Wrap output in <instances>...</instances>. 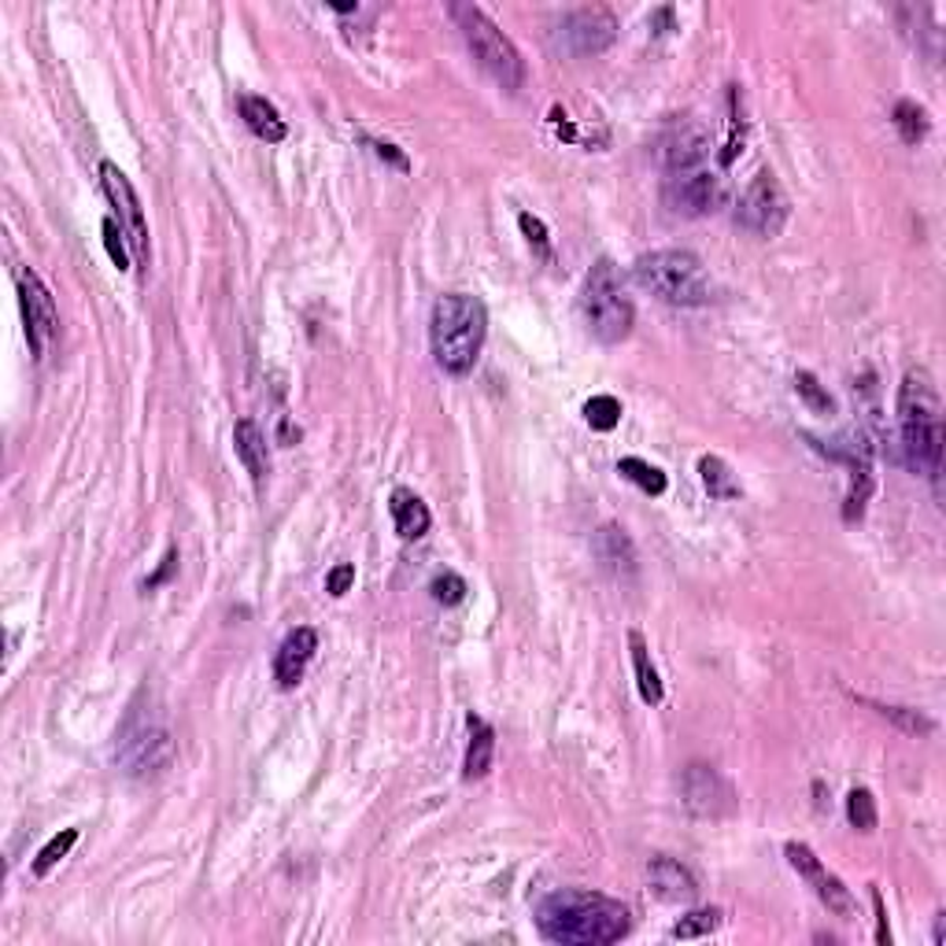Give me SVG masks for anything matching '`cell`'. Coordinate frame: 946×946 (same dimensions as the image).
<instances>
[{"label":"cell","instance_id":"1","mask_svg":"<svg viewBox=\"0 0 946 946\" xmlns=\"http://www.w3.org/2000/svg\"><path fill=\"white\" fill-rule=\"evenodd\" d=\"M536 929L562 946H610L629 935V910L599 891H554L536 910Z\"/></svg>","mask_w":946,"mask_h":946},{"label":"cell","instance_id":"2","mask_svg":"<svg viewBox=\"0 0 946 946\" xmlns=\"http://www.w3.org/2000/svg\"><path fill=\"white\" fill-rule=\"evenodd\" d=\"M899 436L906 466L916 474H939L943 463V404L929 370H910L899 385Z\"/></svg>","mask_w":946,"mask_h":946},{"label":"cell","instance_id":"3","mask_svg":"<svg viewBox=\"0 0 946 946\" xmlns=\"http://www.w3.org/2000/svg\"><path fill=\"white\" fill-rule=\"evenodd\" d=\"M673 214H710L721 203V178L710 167V141L702 130H680L666 149V182H662Z\"/></svg>","mask_w":946,"mask_h":946},{"label":"cell","instance_id":"4","mask_svg":"<svg viewBox=\"0 0 946 946\" xmlns=\"http://www.w3.org/2000/svg\"><path fill=\"white\" fill-rule=\"evenodd\" d=\"M489 337V311L477 296L466 292H447L433 304V318H429V344H433V359L444 374L463 377L470 374L477 355Z\"/></svg>","mask_w":946,"mask_h":946},{"label":"cell","instance_id":"5","mask_svg":"<svg viewBox=\"0 0 946 946\" xmlns=\"http://www.w3.org/2000/svg\"><path fill=\"white\" fill-rule=\"evenodd\" d=\"M640 289H647L651 296H658L662 304L673 307H702L710 304V275L702 267V259L688 248H658L636 259L632 267Z\"/></svg>","mask_w":946,"mask_h":946},{"label":"cell","instance_id":"6","mask_svg":"<svg viewBox=\"0 0 946 946\" xmlns=\"http://www.w3.org/2000/svg\"><path fill=\"white\" fill-rule=\"evenodd\" d=\"M581 315L588 334L599 344H621L632 334V322H636V307H632L621 270L614 267V259H596V267L588 270L581 289Z\"/></svg>","mask_w":946,"mask_h":946},{"label":"cell","instance_id":"7","mask_svg":"<svg viewBox=\"0 0 946 946\" xmlns=\"http://www.w3.org/2000/svg\"><path fill=\"white\" fill-rule=\"evenodd\" d=\"M452 19L458 23V31H463L466 45H470L474 60L481 63V71L489 74L495 85H503V90H511V93L522 90L525 63L511 37H506L477 4H452Z\"/></svg>","mask_w":946,"mask_h":946},{"label":"cell","instance_id":"8","mask_svg":"<svg viewBox=\"0 0 946 946\" xmlns=\"http://www.w3.org/2000/svg\"><path fill=\"white\" fill-rule=\"evenodd\" d=\"M115 762L126 776L133 780H152L174 762V736L163 725V717H155L152 710L133 706L126 717L119 747H115Z\"/></svg>","mask_w":946,"mask_h":946},{"label":"cell","instance_id":"9","mask_svg":"<svg viewBox=\"0 0 946 946\" xmlns=\"http://www.w3.org/2000/svg\"><path fill=\"white\" fill-rule=\"evenodd\" d=\"M787 211H792V203H787V192L780 189L776 174L773 171H758L755 178H750L747 189H744V197H739V203H736V222L747 233H755V237L769 241V237H776V233L784 230Z\"/></svg>","mask_w":946,"mask_h":946},{"label":"cell","instance_id":"10","mask_svg":"<svg viewBox=\"0 0 946 946\" xmlns=\"http://www.w3.org/2000/svg\"><path fill=\"white\" fill-rule=\"evenodd\" d=\"M101 182H104V192L112 200L115 214L112 219L119 222V230L126 233V245L133 252V262L138 267H149V222H144V211H141V200L133 192L130 178L115 167V163H101Z\"/></svg>","mask_w":946,"mask_h":946},{"label":"cell","instance_id":"11","mask_svg":"<svg viewBox=\"0 0 946 946\" xmlns=\"http://www.w3.org/2000/svg\"><path fill=\"white\" fill-rule=\"evenodd\" d=\"M680 803H685L691 817L717 821V817H728L736 809V792L714 766L691 762L680 773Z\"/></svg>","mask_w":946,"mask_h":946},{"label":"cell","instance_id":"12","mask_svg":"<svg viewBox=\"0 0 946 946\" xmlns=\"http://www.w3.org/2000/svg\"><path fill=\"white\" fill-rule=\"evenodd\" d=\"M614 37H618V19L603 4L577 8L559 26V42L570 56H599L614 45Z\"/></svg>","mask_w":946,"mask_h":946},{"label":"cell","instance_id":"13","mask_svg":"<svg viewBox=\"0 0 946 946\" xmlns=\"http://www.w3.org/2000/svg\"><path fill=\"white\" fill-rule=\"evenodd\" d=\"M784 854H787V865H792V869L803 876L809 887H814L817 899L828 906V913H836V916H843V921H851V916L857 913L851 887H846L840 876L828 873L825 865H821V857L809 851L806 843H787Z\"/></svg>","mask_w":946,"mask_h":946},{"label":"cell","instance_id":"14","mask_svg":"<svg viewBox=\"0 0 946 946\" xmlns=\"http://www.w3.org/2000/svg\"><path fill=\"white\" fill-rule=\"evenodd\" d=\"M15 285H19V307H23V322H26V340H31L34 355L42 359L45 344L56 337V322H60L56 318V304L34 270H19Z\"/></svg>","mask_w":946,"mask_h":946},{"label":"cell","instance_id":"15","mask_svg":"<svg viewBox=\"0 0 946 946\" xmlns=\"http://www.w3.org/2000/svg\"><path fill=\"white\" fill-rule=\"evenodd\" d=\"M315 651H318V632L315 629H307V626H300V629H292L285 640H281V647H278V658H275V680H278V688H296L300 680H304V669H307V662L315 658Z\"/></svg>","mask_w":946,"mask_h":946},{"label":"cell","instance_id":"16","mask_svg":"<svg viewBox=\"0 0 946 946\" xmlns=\"http://www.w3.org/2000/svg\"><path fill=\"white\" fill-rule=\"evenodd\" d=\"M647 884H651V895L662 902H696V895H699L696 876L666 854L647 862Z\"/></svg>","mask_w":946,"mask_h":946},{"label":"cell","instance_id":"17","mask_svg":"<svg viewBox=\"0 0 946 946\" xmlns=\"http://www.w3.org/2000/svg\"><path fill=\"white\" fill-rule=\"evenodd\" d=\"M233 447H237V458L252 474V481L262 484V477L270 474V455H267V436H262V429L252 422V418H241V422L233 425Z\"/></svg>","mask_w":946,"mask_h":946},{"label":"cell","instance_id":"18","mask_svg":"<svg viewBox=\"0 0 946 946\" xmlns=\"http://www.w3.org/2000/svg\"><path fill=\"white\" fill-rule=\"evenodd\" d=\"M388 511H393V522H396V533L404 540H422L429 533V506L418 500L411 489H396L388 495Z\"/></svg>","mask_w":946,"mask_h":946},{"label":"cell","instance_id":"19","mask_svg":"<svg viewBox=\"0 0 946 946\" xmlns=\"http://www.w3.org/2000/svg\"><path fill=\"white\" fill-rule=\"evenodd\" d=\"M241 119H245L248 130L267 144L285 141V133H289L285 119H281L278 107L270 104L267 96H241Z\"/></svg>","mask_w":946,"mask_h":946},{"label":"cell","instance_id":"20","mask_svg":"<svg viewBox=\"0 0 946 946\" xmlns=\"http://www.w3.org/2000/svg\"><path fill=\"white\" fill-rule=\"evenodd\" d=\"M492 755H495V733H492V725H489V721H481V717H470V744H466L463 776H466V780L489 776Z\"/></svg>","mask_w":946,"mask_h":946},{"label":"cell","instance_id":"21","mask_svg":"<svg viewBox=\"0 0 946 946\" xmlns=\"http://www.w3.org/2000/svg\"><path fill=\"white\" fill-rule=\"evenodd\" d=\"M629 651H632V669H636L640 699L647 702V706H658V702H662V680H658L655 662H651L647 640H643L640 632H629Z\"/></svg>","mask_w":946,"mask_h":946},{"label":"cell","instance_id":"22","mask_svg":"<svg viewBox=\"0 0 946 946\" xmlns=\"http://www.w3.org/2000/svg\"><path fill=\"white\" fill-rule=\"evenodd\" d=\"M596 551L603 565H610L614 573H629L636 565V551H632L626 529H618V525H603L596 536Z\"/></svg>","mask_w":946,"mask_h":946},{"label":"cell","instance_id":"23","mask_svg":"<svg viewBox=\"0 0 946 946\" xmlns=\"http://www.w3.org/2000/svg\"><path fill=\"white\" fill-rule=\"evenodd\" d=\"M699 474H702V484H706L710 500L728 503V500H739V495H744V489H739L736 474L728 470L725 458H717V455H702V458H699Z\"/></svg>","mask_w":946,"mask_h":946},{"label":"cell","instance_id":"24","mask_svg":"<svg viewBox=\"0 0 946 946\" xmlns=\"http://www.w3.org/2000/svg\"><path fill=\"white\" fill-rule=\"evenodd\" d=\"M618 474L626 477V481L636 484L640 492H647V495H662V492H666V474H662L658 466H651L647 458H636V455L621 458Z\"/></svg>","mask_w":946,"mask_h":946},{"label":"cell","instance_id":"25","mask_svg":"<svg viewBox=\"0 0 946 946\" xmlns=\"http://www.w3.org/2000/svg\"><path fill=\"white\" fill-rule=\"evenodd\" d=\"M895 126H899V133H902L906 144H916L924 133H929V115H924L921 104L899 101V104H895Z\"/></svg>","mask_w":946,"mask_h":946},{"label":"cell","instance_id":"26","mask_svg":"<svg viewBox=\"0 0 946 946\" xmlns=\"http://www.w3.org/2000/svg\"><path fill=\"white\" fill-rule=\"evenodd\" d=\"M721 929V910H691L688 916H680L673 924V939H702V935Z\"/></svg>","mask_w":946,"mask_h":946},{"label":"cell","instance_id":"27","mask_svg":"<svg viewBox=\"0 0 946 946\" xmlns=\"http://www.w3.org/2000/svg\"><path fill=\"white\" fill-rule=\"evenodd\" d=\"M74 840H78V828H63L60 836H52V840L42 846V854L34 857V876L52 873L56 865H60V857H67V851L74 846Z\"/></svg>","mask_w":946,"mask_h":946},{"label":"cell","instance_id":"28","mask_svg":"<svg viewBox=\"0 0 946 946\" xmlns=\"http://www.w3.org/2000/svg\"><path fill=\"white\" fill-rule=\"evenodd\" d=\"M795 393L803 396V404H806L814 414H832V411H836V404H832V396H828V388H821V382H817V377L809 374V370H798V374H795Z\"/></svg>","mask_w":946,"mask_h":946},{"label":"cell","instance_id":"29","mask_svg":"<svg viewBox=\"0 0 946 946\" xmlns=\"http://www.w3.org/2000/svg\"><path fill=\"white\" fill-rule=\"evenodd\" d=\"M846 821H851V828H857V832H873V828H876V798H873V792L854 787V792L846 795Z\"/></svg>","mask_w":946,"mask_h":946},{"label":"cell","instance_id":"30","mask_svg":"<svg viewBox=\"0 0 946 946\" xmlns=\"http://www.w3.org/2000/svg\"><path fill=\"white\" fill-rule=\"evenodd\" d=\"M584 422L592 429H599V433H610V429L621 422V404L614 396H592L588 404H584Z\"/></svg>","mask_w":946,"mask_h":946},{"label":"cell","instance_id":"31","mask_svg":"<svg viewBox=\"0 0 946 946\" xmlns=\"http://www.w3.org/2000/svg\"><path fill=\"white\" fill-rule=\"evenodd\" d=\"M429 592H433V599L441 603V607H458V603L466 599V581L458 577V573H452V570H444V573H436L433 577V584H429Z\"/></svg>","mask_w":946,"mask_h":946},{"label":"cell","instance_id":"32","mask_svg":"<svg viewBox=\"0 0 946 946\" xmlns=\"http://www.w3.org/2000/svg\"><path fill=\"white\" fill-rule=\"evenodd\" d=\"M101 233H104V248H107V256H112V262L119 270H130V248H126V233L119 230V222L115 219H104V226H101Z\"/></svg>","mask_w":946,"mask_h":946},{"label":"cell","instance_id":"33","mask_svg":"<svg viewBox=\"0 0 946 946\" xmlns=\"http://www.w3.org/2000/svg\"><path fill=\"white\" fill-rule=\"evenodd\" d=\"M876 710H880L884 717L899 721L906 733H913V736H916V733H932V728H935L932 721L924 717V714H916V710H906V706H876Z\"/></svg>","mask_w":946,"mask_h":946},{"label":"cell","instance_id":"34","mask_svg":"<svg viewBox=\"0 0 946 946\" xmlns=\"http://www.w3.org/2000/svg\"><path fill=\"white\" fill-rule=\"evenodd\" d=\"M351 584H355V565L351 562H340V565H334V570H329V577H326V592L329 596H348L351 592Z\"/></svg>","mask_w":946,"mask_h":946},{"label":"cell","instance_id":"35","mask_svg":"<svg viewBox=\"0 0 946 946\" xmlns=\"http://www.w3.org/2000/svg\"><path fill=\"white\" fill-rule=\"evenodd\" d=\"M518 226H522V233L525 237H529V245H536L540 252H548V230H544V222L536 219V214H518Z\"/></svg>","mask_w":946,"mask_h":946},{"label":"cell","instance_id":"36","mask_svg":"<svg viewBox=\"0 0 946 946\" xmlns=\"http://www.w3.org/2000/svg\"><path fill=\"white\" fill-rule=\"evenodd\" d=\"M873 910H876V943L891 946V929H887V910H884V895L873 887Z\"/></svg>","mask_w":946,"mask_h":946},{"label":"cell","instance_id":"37","mask_svg":"<svg viewBox=\"0 0 946 946\" xmlns=\"http://www.w3.org/2000/svg\"><path fill=\"white\" fill-rule=\"evenodd\" d=\"M174 565H178V551H167V559H163V565H160V573H155V577H149V581H144V592L160 588V584L167 581L171 573H174Z\"/></svg>","mask_w":946,"mask_h":946},{"label":"cell","instance_id":"38","mask_svg":"<svg viewBox=\"0 0 946 946\" xmlns=\"http://www.w3.org/2000/svg\"><path fill=\"white\" fill-rule=\"evenodd\" d=\"M370 149H374L377 155H382V160L396 163L399 171H407V155H399V152H396V144H385V141H370Z\"/></svg>","mask_w":946,"mask_h":946},{"label":"cell","instance_id":"39","mask_svg":"<svg viewBox=\"0 0 946 946\" xmlns=\"http://www.w3.org/2000/svg\"><path fill=\"white\" fill-rule=\"evenodd\" d=\"M669 26H673V8H658V12L651 15V31H655V34H666Z\"/></svg>","mask_w":946,"mask_h":946},{"label":"cell","instance_id":"40","mask_svg":"<svg viewBox=\"0 0 946 946\" xmlns=\"http://www.w3.org/2000/svg\"><path fill=\"white\" fill-rule=\"evenodd\" d=\"M943 935H946V913L935 916V946H943Z\"/></svg>","mask_w":946,"mask_h":946}]
</instances>
